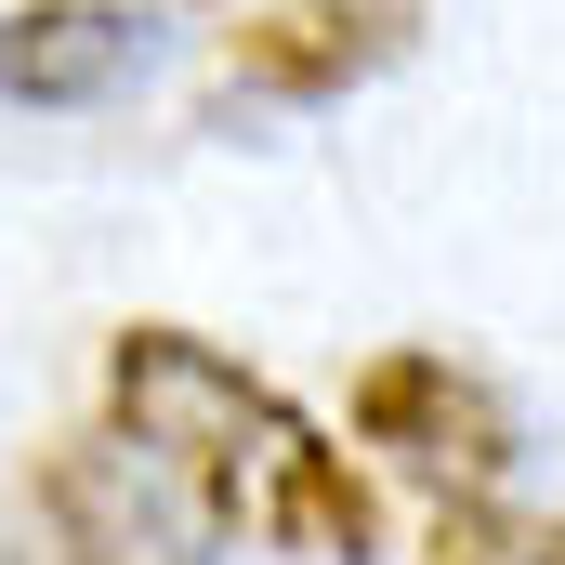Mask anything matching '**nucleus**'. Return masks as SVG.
I'll return each mask as SVG.
<instances>
[{
	"mask_svg": "<svg viewBox=\"0 0 565 565\" xmlns=\"http://www.w3.org/2000/svg\"><path fill=\"white\" fill-rule=\"evenodd\" d=\"M106 408H119V447H132L198 526H250V540L316 553V565H382L369 473L302 422V408H277L224 342H198V329H119Z\"/></svg>",
	"mask_w": 565,
	"mask_h": 565,
	"instance_id": "nucleus-1",
	"label": "nucleus"
},
{
	"mask_svg": "<svg viewBox=\"0 0 565 565\" xmlns=\"http://www.w3.org/2000/svg\"><path fill=\"white\" fill-rule=\"evenodd\" d=\"M211 526L145 473L119 434H66L13 473L0 500V565H211Z\"/></svg>",
	"mask_w": 565,
	"mask_h": 565,
	"instance_id": "nucleus-2",
	"label": "nucleus"
},
{
	"mask_svg": "<svg viewBox=\"0 0 565 565\" xmlns=\"http://www.w3.org/2000/svg\"><path fill=\"white\" fill-rule=\"evenodd\" d=\"M355 434H369L382 460H408L422 487H447V500H500V473H513V408H500L460 355H369Z\"/></svg>",
	"mask_w": 565,
	"mask_h": 565,
	"instance_id": "nucleus-3",
	"label": "nucleus"
},
{
	"mask_svg": "<svg viewBox=\"0 0 565 565\" xmlns=\"http://www.w3.org/2000/svg\"><path fill=\"white\" fill-rule=\"evenodd\" d=\"M395 53H408V0H277V13L224 26V79H250L277 106H329Z\"/></svg>",
	"mask_w": 565,
	"mask_h": 565,
	"instance_id": "nucleus-4",
	"label": "nucleus"
},
{
	"mask_svg": "<svg viewBox=\"0 0 565 565\" xmlns=\"http://www.w3.org/2000/svg\"><path fill=\"white\" fill-rule=\"evenodd\" d=\"M145 53L132 0H13L0 13V93L13 106H93V93H119Z\"/></svg>",
	"mask_w": 565,
	"mask_h": 565,
	"instance_id": "nucleus-5",
	"label": "nucleus"
},
{
	"mask_svg": "<svg viewBox=\"0 0 565 565\" xmlns=\"http://www.w3.org/2000/svg\"><path fill=\"white\" fill-rule=\"evenodd\" d=\"M422 565H565V526L513 513V500H447L434 513V553Z\"/></svg>",
	"mask_w": 565,
	"mask_h": 565,
	"instance_id": "nucleus-6",
	"label": "nucleus"
}]
</instances>
